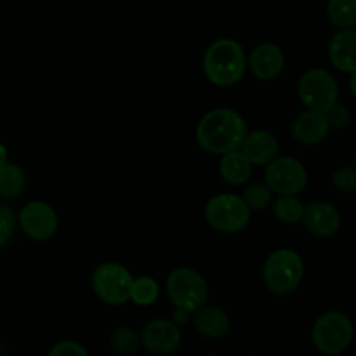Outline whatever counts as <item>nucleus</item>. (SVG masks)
Returning a JSON list of instances; mask_svg holds the SVG:
<instances>
[{
  "label": "nucleus",
  "mask_w": 356,
  "mask_h": 356,
  "mask_svg": "<svg viewBox=\"0 0 356 356\" xmlns=\"http://www.w3.org/2000/svg\"><path fill=\"white\" fill-rule=\"evenodd\" d=\"M247 132V122L238 111L216 108L205 113L198 122L197 141L205 152L225 155L233 149H240Z\"/></svg>",
  "instance_id": "1"
},
{
  "label": "nucleus",
  "mask_w": 356,
  "mask_h": 356,
  "mask_svg": "<svg viewBox=\"0 0 356 356\" xmlns=\"http://www.w3.org/2000/svg\"><path fill=\"white\" fill-rule=\"evenodd\" d=\"M204 72L218 87H232L247 72V56L242 45L232 38L212 42L204 56Z\"/></svg>",
  "instance_id": "2"
},
{
  "label": "nucleus",
  "mask_w": 356,
  "mask_h": 356,
  "mask_svg": "<svg viewBox=\"0 0 356 356\" xmlns=\"http://www.w3.org/2000/svg\"><path fill=\"white\" fill-rule=\"evenodd\" d=\"M302 277H305V263L296 250H275L264 263V285L275 296H289L298 291Z\"/></svg>",
  "instance_id": "3"
},
{
  "label": "nucleus",
  "mask_w": 356,
  "mask_h": 356,
  "mask_svg": "<svg viewBox=\"0 0 356 356\" xmlns=\"http://www.w3.org/2000/svg\"><path fill=\"white\" fill-rule=\"evenodd\" d=\"M165 291L176 308L193 313L205 305L209 287L205 278L193 268H176L170 271L165 282Z\"/></svg>",
  "instance_id": "4"
},
{
  "label": "nucleus",
  "mask_w": 356,
  "mask_h": 356,
  "mask_svg": "<svg viewBox=\"0 0 356 356\" xmlns=\"http://www.w3.org/2000/svg\"><path fill=\"white\" fill-rule=\"evenodd\" d=\"M205 221L221 233H238L250 222V209L238 195L221 193L212 197L204 209Z\"/></svg>",
  "instance_id": "5"
},
{
  "label": "nucleus",
  "mask_w": 356,
  "mask_h": 356,
  "mask_svg": "<svg viewBox=\"0 0 356 356\" xmlns=\"http://www.w3.org/2000/svg\"><path fill=\"white\" fill-rule=\"evenodd\" d=\"M312 341L320 353L329 356L343 353L353 341L351 320L341 312L323 313L313 325Z\"/></svg>",
  "instance_id": "6"
},
{
  "label": "nucleus",
  "mask_w": 356,
  "mask_h": 356,
  "mask_svg": "<svg viewBox=\"0 0 356 356\" xmlns=\"http://www.w3.org/2000/svg\"><path fill=\"white\" fill-rule=\"evenodd\" d=\"M134 277L118 263H104L92 275V289L97 298L111 306H120L131 301V287Z\"/></svg>",
  "instance_id": "7"
},
{
  "label": "nucleus",
  "mask_w": 356,
  "mask_h": 356,
  "mask_svg": "<svg viewBox=\"0 0 356 356\" xmlns=\"http://www.w3.org/2000/svg\"><path fill=\"white\" fill-rule=\"evenodd\" d=\"M298 96L308 110L327 111L339 99V87L327 70L313 68L299 79Z\"/></svg>",
  "instance_id": "8"
},
{
  "label": "nucleus",
  "mask_w": 356,
  "mask_h": 356,
  "mask_svg": "<svg viewBox=\"0 0 356 356\" xmlns=\"http://www.w3.org/2000/svg\"><path fill=\"white\" fill-rule=\"evenodd\" d=\"M264 177L268 188L280 197L301 193L308 184L305 165L292 156H275L270 163H266Z\"/></svg>",
  "instance_id": "9"
},
{
  "label": "nucleus",
  "mask_w": 356,
  "mask_h": 356,
  "mask_svg": "<svg viewBox=\"0 0 356 356\" xmlns=\"http://www.w3.org/2000/svg\"><path fill=\"white\" fill-rule=\"evenodd\" d=\"M19 225L23 232L33 240H47L58 229V216L49 204L42 200L28 202L19 212Z\"/></svg>",
  "instance_id": "10"
},
{
  "label": "nucleus",
  "mask_w": 356,
  "mask_h": 356,
  "mask_svg": "<svg viewBox=\"0 0 356 356\" xmlns=\"http://www.w3.org/2000/svg\"><path fill=\"white\" fill-rule=\"evenodd\" d=\"M139 344L153 355H169L181 344V330L172 320H153L143 327Z\"/></svg>",
  "instance_id": "11"
},
{
  "label": "nucleus",
  "mask_w": 356,
  "mask_h": 356,
  "mask_svg": "<svg viewBox=\"0 0 356 356\" xmlns=\"http://www.w3.org/2000/svg\"><path fill=\"white\" fill-rule=\"evenodd\" d=\"M301 222L309 235L329 238L339 232L341 214L329 202H312L302 209Z\"/></svg>",
  "instance_id": "12"
},
{
  "label": "nucleus",
  "mask_w": 356,
  "mask_h": 356,
  "mask_svg": "<svg viewBox=\"0 0 356 356\" xmlns=\"http://www.w3.org/2000/svg\"><path fill=\"white\" fill-rule=\"evenodd\" d=\"M247 66L254 76L259 80H273L284 72L285 56L282 49L275 44H261L252 49Z\"/></svg>",
  "instance_id": "13"
},
{
  "label": "nucleus",
  "mask_w": 356,
  "mask_h": 356,
  "mask_svg": "<svg viewBox=\"0 0 356 356\" xmlns=\"http://www.w3.org/2000/svg\"><path fill=\"white\" fill-rule=\"evenodd\" d=\"M291 129L296 141L306 146H313L322 143L329 136L330 125L323 111L306 110L294 118Z\"/></svg>",
  "instance_id": "14"
},
{
  "label": "nucleus",
  "mask_w": 356,
  "mask_h": 356,
  "mask_svg": "<svg viewBox=\"0 0 356 356\" xmlns=\"http://www.w3.org/2000/svg\"><path fill=\"white\" fill-rule=\"evenodd\" d=\"M240 149L252 165H266L278 155V139L268 131L247 132Z\"/></svg>",
  "instance_id": "15"
},
{
  "label": "nucleus",
  "mask_w": 356,
  "mask_h": 356,
  "mask_svg": "<svg viewBox=\"0 0 356 356\" xmlns=\"http://www.w3.org/2000/svg\"><path fill=\"white\" fill-rule=\"evenodd\" d=\"M193 327L200 336L207 337V339H221L229 332V316L226 312L216 306H200L195 309L193 313Z\"/></svg>",
  "instance_id": "16"
},
{
  "label": "nucleus",
  "mask_w": 356,
  "mask_h": 356,
  "mask_svg": "<svg viewBox=\"0 0 356 356\" xmlns=\"http://www.w3.org/2000/svg\"><path fill=\"white\" fill-rule=\"evenodd\" d=\"M355 28L350 30H339L332 37L329 45L330 63L343 73H356V58H355Z\"/></svg>",
  "instance_id": "17"
},
{
  "label": "nucleus",
  "mask_w": 356,
  "mask_h": 356,
  "mask_svg": "<svg viewBox=\"0 0 356 356\" xmlns=\"http://www.w3.org/2000/svg\"><path fill=\"white\" fill-rule=\"evenodd\" d=\"M221 162H219V172H221L222 179L233 186H240L245 184L252 176V163L249 162L242 149H233V152L221 155Z\"/></svg>",
  "instance_id": "18"
},
{
  "label": "nucleus",
  "mask_w": 356,
  "mask_h": 356,
  "mask_svg": "<svg viewBox=\"0 0 356 356\" xmlns=\"http://www.w3.org/2000/svg\"><path fill=\"white\" fill-rule=\"evenodd\" d=\"M330 23L339 30H350L356 24V0H329L327 6Z\"/></svg>",
  "instance_id": "19"
},
{
  "label": "nucleus",
  "mask_w": 356,
  "mask_h": 356,
  "mask_svg": "<svg viewBox=\"0 0 356 356\" xmlns=\"http://www.w3.org/2000/svg\"><path fill=\"white\" fill-rule=\"evenodd\" d=\"M24 172L16 163H9L0 167V197L14 198L23 191Z\"/></svg>",
  "instance_id": "20"
},
{
  "label": "nucleus",
  "mask_w": 356,
  "mask_h": 356,
  "mask_svg": "<svg viewBox=\"0 0 356 356\" xmlns=\"http://www.w3.org/2000/svg\"><path fill=\"white\" fill-rule=\"evenodd\" d=\"M160 287L155 278L139 277L132 280L131 301L138 306H152L159 299Z\"/></svg>",
  "instance_id": "21"
},
{
  "label": "nucleus",
  "mask_w": 356,
  "mask_h": 356,
  "mask_svg": "<svg viewBox=\"0 0 356 356\" xmlns=\"http://www.w3.org/2000/svg\"><path fill=\"white\" fill-rule=\"evenodd\" d=\"M302 209H305V205L296 198V195H284L275 202L273 212L275 218L284 225H296V222L301 221Z\"/></svg>",
  "instance_id": "22"
},
{
  "label": "nucleus",
  "mask_w": 356,
  "mask_h": 356,
  "mask_svg": "<svg viewBox=\"0 0 356 356\" xmlns=\"http://www.w3.org/2000/svg\"><path fill=\"white\" fill-rule=\"evenodd\" d=\"M110 344L115 353L118 355H132L139 348V337L129 327H118L113 330L110 337Z\"/></svg>",
  "instance_id": "23"
},
{
  "label": "nucleus",
  "mask_w": 356,
  "mask_h": 356,
  "mask_svg": "<svg viewBox=\"0 0 356 356\" xmlns=\"http://www.w3.org/2000/svg\"><path fill=\"white\" fill-rule=\"evenodd\" d=\"M271 195H273V191L268 188V184L256 183L250 184V186L243 191L242 198L250 211H264V209L271 204Z\"/></svg>",
  "instance_id": "24"
},
{
  "label": "nucleus",
  "mask_w": 356,
  "mask_h": 356,
  "mask_svg": "<svg viewBox=\"0 0 356 356\" xmlns=\"http://www.w3.org/2000/svg\"><path fill=\"white\" fill-rule=\"evenodd\" d=\"M334 186L341 193H355L356 188V170L353 167H339L332 176Z\"/></svg>",
  "instance_id": "25"
},
{
  "label": "nucleus",
  "mask_w": 356,
  "mask_h": 356,
  "mask_svg": "<svg viewBox=\"0 0 356 356\" xmlns=\"http://www.w3.org/2000/svg\"><path fill=\"white\" fill-rule=\"evenodd\" d=\"M14 229H16V218H14V212L10 211L7 205L0 204V247H3L10 238H13Z\"/></svg>",
  "instance_id": "26"
},
{
  "label": "nucleus",
  "mask_w": 356,
  "mask_h": 356,
  "mask_svg": "<svg viewBox=\"0 0 356 356\" xmlns=\"http://www.w3.org/2000/svg\"><path fill=\"white\" fill-rule=\"evenodd\" d=\"M323 113H325L330 127L343 129V127H346L351 120L350 110H348V108L341 103H334L332 106H330L327 111H323Z\"/></svg>",
  "instance_id": "27"
},
{
  "label": "nucleus",
  "mask_w": 356,
  "mask_h": 356,
  "mask_svg": "<svg viewBox=\"0 0 356 356\" xmlns=\"http://www.w3.org/2000/svg\"><path fill=\"white\" fill-rule=\"evenodd\" d=\"M51 356H87L86 348L80 346L75 341H63L58 343L54 348H51L49 351Z\"/></svg>",
  "instance_id": "28"
},
{
  "label": "nucleus",
  "mask_w": 356,
  "mask_h": 356,
  "mask_svg": "<svg viewBox=\"0 0 356 356\" xmlns=\"http://www.w3.org/2000/svg\"><path fill=\"white\" fill-rule=\"evenodd\" d=\"M190 315H191V313L184 312V309L176 308V312H174V316H172V322L176 323V325L181 329V327L186 325V323L190 322Z\"/></svg>",
  "instance_id": "29"
},
{
  "label": "nucleus",
  "mask_w": 356,
  "mask_h": 356,
  "mask_svg": "<svg viewBox=\"0 0 356 356\" xmlns=\"http://www.w3.org/2000/svg\"><path fill=\"white\" fill-rule=\"evenodd\" d=\"M6 163H7V149H6V146L0 143V167L6 165Z\"/></svg>",
  "instance_id": "30"
}]
</instances>
